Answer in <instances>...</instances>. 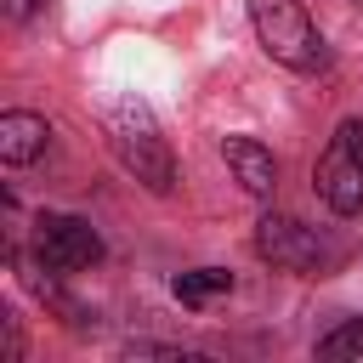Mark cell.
<instances>
[{"instance_id":"3957f363","label":"cell","mask_w":363,"mask_h":363,"mask_svg":"<svg viewBox=\"0 0 363 363\" xmlns=\"http://www.w3.org/2000/svg\"><path fill=\"white\" fill-rule=\"evenodd\" d=\"M312 187L335 216H363V119H340V130L318 153Z\"/></svg>"},{"instance_id":"6da1fadb","label":"cell","mask_w":363,"mask_h":363,"mask_svg":"<svg viewBox=\"0 0 363 363\" xmlns=\"http://www.w3.org/2000/svg\"><path fill=\"white\" fill-rule=\"evenodd\" d=\"M250 23H255V40L267 45L272 62H284L295 74H318L329 62L323 34H318V23L306 17L301 0H250Z\"/></svg>"},{"instance_id":"5b68a950","label":"cell","mask_w":363,"mask_h":363,"mask_svg":"<svg viewBox=\"0 0 363 363\" xmlns=\"http://www.w3.org/2000/svg\"><path fill=\"white\" fill-rule=\"evenodd\" d=\"M255 255L284 267V272H318L329 261V244L318 238V227H306L295 216H261L255 221Z\"/></svg>"},{"instance_id":"7a4b0ae2","label":"cell","mask_w":363,"mask_h":363,"mask_svg":"<svg viewBox=\"0 0 363 363\" xmlns=\"http://www.w3.org/2000/svg\"><path fill=\"white\" fill-rule=\"evenodd\" d=\"M108 142L119 153V164L147 187V193H170L176 187V159H170V142L159 136V125L147 119L142 102H125L108 113Z\"/></svg>"},{"instance_id":"277c9868","label":"cell","mask_w":363,"mask_h":363,"mask_svg":"<svg viewBox=\"0 0 363 363\" xmlns=\"http://www.w3.org/2000/svg\"><path fill=\"white\" fill-rule=\"evenodd\" d=\"M34 255L51 272H91L102 261V233L85 216H40L34 221Z\"/></svg>"},{"instance_id":"8992f818","label":"cell","mask_w":363,"mask_h":363,"mask_svg":"<svg viewBox=\"0 0 363 363\" xmlns=\"http://www.w3.org/2000/svg\"><path fill=\"white\" fill-rule=\"evenodd\" d=\"M221 159H227L233 182H238L250 199H272V187H278V159H272L255 136H227V142H221Z\"/></svg>"},{"instance_id":"30bf717a","label":"cell","mask_w":363,"mask_h":363,"mask_svg":"<svg viewBox=\"0 0 363 363\" xmlns=\"http://www.w3.org/2000/svg\"><path fill=\"white\" fill-rule=\"evenodd\" d=\"M40 6H45V0H6V11H11V17H17V23H28V17H34V11H40Z\"/></svg>"},{"instance_id":"ba28073f","label":"cell","mask_w":363,"mask_h":363,"mask_svg":"<svg viewBox=\"0 0 363 363\" xmlns=\"http://www.w3.org/2000/svg\"><path fill=\"white\" fill-rule=\"evenodd\" d=\"M221 289H233V272H227V267H193V272H182V278L170 284V295H176L182 306H204V301L221 295Z\"/></svg>"},{"instance_id":"9c48e42d","label":"cell","mask_w":363,"mask_h":363,"mask_svg":"<svg viewBox=\"0 0 363 363\" xmlns=\"http://www.w3.org/2000/svg\"><path fill=\"white\" fill-rule=\"evenodd\" d=\"M318 357H329V363H346V357H363V318H346L340 329H329V335L318 340Z\"/></svg>"},{"instance_id":"52a82bcc","label":"cell","mask_w":363,"mask_h":363,"mask_svg":"<svg viewBox=\"0 0 363 363\" xmlns=\"http://www.w3.org/2000/svg\"><path fill=\"white\" fill-rule=\"evenodd\" d=\"M45 142H51V125L40 113H23V108L0 113V159L6 164H34L45 153Z\"/></svg>"}]
</instances>
